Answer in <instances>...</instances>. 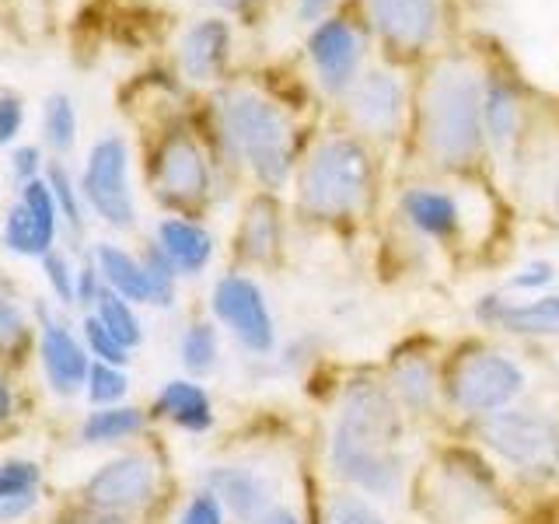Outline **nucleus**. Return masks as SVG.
I'll use <instances>...</instances> for the list:
<instances>
[{
  "label": "nucleus",
  "instance_id": "f257e3e1",
  "mask_svg": "<svg viewBox=\"0 0 559 524\" xmlns=\"http://www.w3.org/2000/svg\"><path fill=\"white\" fill-rule=\"evenodd\" d=\"M332 472L364 497H389L402 483V413L378 381L357 378L340 398L329 437Z\"/></svg>",
  "mask_w": 559,
  "mask_h": 524
},
{
  "label": "nucleus",
  "instance_id": "f03ea898",
  "mask_svg": "<svg viewBox=\"0 0 559 524\" xmlns=\"http://www.w3.org/2000/svg\"><path fill=\"white\" fill-rule=\"evenodd\" d=\"M424 140L441 165L462 168L483 151V84L462 63H441L424 87Z\"/></svg>",
  "mask_w": 559,
  "mask_h": 524
},
{
  "label": "nucleus",
  "instance_id": "7ed1b4c3",
  "mask_svg": "<svg viewBox=\"0 0 559 524\" xmlns=\"http://www.w3.org/2000/svg\"><path fill=\"white\" fill-rule=\"evenodd\" d=\"M221 130L262 186H284L290 171V122L273 102L255 92L221 95Z\"/></svg>",
  "mask_w": 559,
  "mask_h": 524
},
{
  "label": "nucleus",
  "instance_id": "20e7f679",
  "mask_svg": "<svg viewBox=\"0 0 559 524\" xmlns=\"http://www.w3.org/2000/svg\"><path fill=\"white\" fill-rule=\"evenodd\" d=\"M367 189H371V162L367 151L354 140H325L322 147H314L308 165L301 171V210L311 217L336 221L349 217L364 203Z\"/></svg>",
  "mask_w": 559,
  "mask_h": 524
},
{
  "label": "nucleus",
  "instance_id": "39448f33",
  "mask_svg": "<svg viewBox=\"0 0 559 524\" xmlns=\"http://www.w3.org/2000/svg\"><path fill=\"white\" fill-rule=\"evenodd\" d=\"M483 444L528 479H559V419L538 409H514L483 416Z\"/></svg>",
  "mask_w": 559,
  "mask_h": 524
},
{
  "label": "nucleus",
  "instance_id": "423d86ee",
  "mask_svg": "<svg viewBox=\"0 0 559 524\" xmlns=\"http://www.w3.org/2000/svg\"><path fill=\"white\" fill-rule=\"evenodd\" d=\"M524 378L521 364L493 354V349H479V354H468L459 367L451 371V402L468 416H489L507 409L511 402L524 392Z\"/></svg>",
  "mask_w": 559,
  "mask_h": 524
},
{
  "label": "nucleus",
  "instance_id": "0eeeda50",
  "mask_svg": "<svg viewBox=\"0 0 559 524\" xmlns=\"http://www.w3.org/2000/svg\"><path fill=\"white\" fill-rule=\"evenodd\" d=\"M81 192L95 214L112 227H133L136 203L130 189V151L122 136H102L87 154L81 175Z\"/></svg>",
  "mask_w": 559,
  "mask_h": 524
},
{
  "label": "nucleus",
  "instance_id": "6e6552de",
  "mask_svg": "<svg viewBox=\"0 0 559 524\" xmlns=\"http://www.w3.org/2000/svg\"><path fill=\"white\" fill-rule=\"evenodd\" d=\"M214 314L235 332V340L252 354H270L276 346V322L266 294L249 276H224L214 287Z\"/></svg>",
  "mask_w": 559,
  "mask_h": 524
},
{
  "label": "nucleus",
  "instance_id": "1a4fd4ad",
  "mask_svg": "<svg viewBox=\"0 0 559 524\" xmlns=\"http://www.w3.org/2000/svg\"><path fill=\"white\" fill-rule=\"evenodd\" d=\"M157 493V472L144 454H119V458L105 462L92 479L84 483V500L95 511L127 514L136 507L151 503Z\"/></svg>",
  "mask_w": 559,
  "mask_h": 524
},
{
  "label": "nucleus",
  "instance_id": "9d476101",
  "mask_svg": "<svg viewBox=\"0 0 559 524\" xmlns=\"http://www.w3.org/2000/svg\"><path fill=\"white\" fill-rule=\"evenodd\" d=\"M60 210L52 200V189L43 179H32L22 189V200L11 206L4 221V245L14 255H39L46 259L52 252V238H57Z\"/></svg>",
  "mask_w": 559,
  "mask_h": 524
},
{
  "label": "nucleus",
  "instance_id": "9b49d317",
  "mask_svg": "<svg viewBox=\"0 0 559 524\" xmlns=\"http://www.w3.org/2000/svg\"><path fill=\"white\" fill-rule=\"evenodd\" d=\"M360 52H364L360 35L354 32V25L343 22V17H325V22L314 25L308 39V57L329 92H343V87L354 84Z\"/></svg>",
  "mask_w": 559,
  "mask_h": 524
},
{
  "label": "nucleus",
  "instance_id": "f8f14e48",
  "mask_svg": "<svg viewBox=\"0 0 559 524\" xmlns=\"http://www.w3.org/2000/svg\"><path fill=\"white\" fill-rule=\"evenodd\" d=\"M374 28L399 49H424L441 25V0H367Z\"/></svg>",
  "mask_w": 559,
  "mask_h": 524
},
{
  "label": "nucleus",
  "instance_id": "ddd939ff",
  "mask_svg": "<svg viewBox=\"0 0 559 524\" xmlns=\"http://www.w3.org/2000/svg\"><path fill=\"white\" fill-rule=\"evenodd\" d=\"M39 357H43V371L49 378V389L57 395H74L87 384L92 357H87V349L74 340V332L60 319H49V314H43Z\"/></svg>",
  "mask_w": 559,
  "mask_h": 524
},
{
  "label": "nucleus",
  "instance_id": "4468645a",
  "mask_svg": "<svg viewBox=\"0 0 559 524\" xmlns=\"http://www.w3.org/2000/svg\"><path fill=\"white\" fill-rule=\"evenodd\" d=\"M157 189L171 203H200L206 196L210 168L189 136H171L157 154Z\"/></svg>",
  "mask_w": 559,
  "mask_h": 524
},
{
  "label": "nucleus",
  "instance_id": "2eb2a0df",
  "mask_svg": "<svg viewBox=\"0 0 559 524\" xmlns=\"http://www.w3.org/2000/svg\"><path fill=\"white\" fill-rule=\"evenodd\" d=\"M349 112L364 130L389 136L402 116V87L389 70H367L349 87Z\"/></svg>",
  "mask_w": 559,
  "mask_h": 524
},
{
  "label": "nucleus",
  "instance_id": "dca6fc26",
  "mask_svg": "<svg viewBox=\"0 0 559 524\" xmlns=\"http://www.w3.org/2000/svg\"><path fill=\"white\" fill-rule=\"evenodd\" d=\"M206 489L221 500L224 511H231L241 521H252L262 511H270L273 486L266 476L245 465H217L206 472Z\"/></svg>",
  "mask_w": 559,
  "mask_h": 524
},
{
  "label": "nucleus",
  "instance_id": "f3484780",
  "mask_svg": "<svg viewBox=\"0 0 559 524\" xmlns=\"http://www.w3.org/2000/svg\"><path fill=\"white\" fill-rule=\"evenodd\" d=\"M227 52H231V28L221 17H206L186 32L182 70L192 81H210L227 63Z\"/></svg>",
  "mask_w": 559,
  "mask_h": 524
},
{
  "label": "nucleus",
  "instance_id": "a211bd4d",
  "mask_svg": "<svg viewBox=\"0 0 559 524\" xmlns=\"http://www.w3.org/2000/svg\"><path fill=\"white\" fill-rule=\"evenodd\" d=\"M157 245H162V252L175 262L179 273H200L214 255V238L200 224L182 217H165L157 224Z\"/></svg>",
  "mask_w": 559,
  "mask_h": 524
},
{
  "label": "nucleus",
  "instance_id": "6ab92c4d",
  "mask_svg": "<svg viewBox=\"0 0 559 524\" xmlns=\"http://www.w3.org/2000/svg\"><path fill=\"white\" fill-rule=\"evenodd\" d=\"M402 214L427 238H451L459 231V203L437 189H409L402 196Z\"/></svg>",
  "mask_w": 559,
  "mask_h": 524
},
{
  "label": "nucleus",
  "instance_id": "aec40b11",
  "mask_svg": "<svg viewBox=\"0 0 559 524\" xmlns=\"http://www.w3.org/2000/svg\"><path fill=\"white\" fill-rule=\"evenodd\" d=\"M95 266L105 279V287L112 294L127 297V301H151V276H147V266L140 259H133L130 252L116 249V245H98L95 249Z\"/></svg>",
  "mask_w": 559,
  "mask_h": 524
},
{
  "label": "nucleus",
  "instance_id": "412c9836",
  "mask_svg": "<svg viewBox=\"0 0 559 524\" xmlns=\"http://www.w3.org/2000/svg\"><path fill=\"white\" fill-rule=\"evenodd\" d=\"M157 413L192 433H203L214 427V406H210V395L197 381H168L165 389L157 392Z\"/></svg>",
  "mask_w": 559,
  "mask_h": 524
},
{
  "label": "nucleus",
  "instance_id": "4be33fe9",
  "mask_svg": "<svg viewBox=\"0 0 559 524\" xmlns=\"http://www.w3.org/2000/svg\"><path fill=\"white\" fill-rule=\"evenodd\" d=\"M497 325L518 332V336H559V294H546L524 305L503 301Z\"/></svg>",
  "mask_w": 559,
  "mask_h": 524
},
{
  "label": "nucleus",
  "instance_id": "5701e85b",
  "mask_svg": "<svg viewBox=\"0 0 559 524\" xmlns=\"http://www.w3.org/2000/svg\"><path fill=\"white\" fill-rule=\"evenodd\" d=\"M395 395L413 413H430L437 398L433 364L427 357H402L395 364Z\"/></svg>",
  "mask_w": 559,
  "mask_h": 524
},
{
  "label": "nucleus",
  "instance_id": "b1692460",
  "mask_svg": "<svg viewBox=\"0 0 559 524\" xmlns=\"http://www.w3.org/2000/svg\"><path fill=\"white\" fill-rule=\"evenodd\" d=\"M483 130L497 147H507L518 133V98L500 81L483 87Z\"/></svg>",
  "mask_w": 559,
  "mask_h": 524
},
{
  "label": "nucleus",
  "instance_id": "393cba45",
  "mask_svg": "<svg viewBox=\"0 0 559 524\" xmlns=\"http://www.w3.org/2000/svg\"><path fill=\"white\" fill-rule=\"evenodd\" d=\"M140 427H144V413L133 406H109V409H95L84 419L81 437L87 444H112L122 441V437H133Z\"/></svg>",
  "mask_w": 559,
  "mask_h": 524
},
{
  "label": "nucleus",
  "instance_id": "a878e982",
  "mask_svg": "<svg viewBox=\"0 0 559 524\" xmlns=\"http://www.w3.org/2000/svg\"><path fill=\"white\" fill-rule=\"evenodd\" d=\"M241 245H245V255L249 259H270L280 245V221H276V210L270 200H259L249 206V217H245L241 227Z\"/></svg>",
  "mask_w": 559,
  "mask_h": 524
},
{
  "label": "nucleus",
  "instance_id": "bb28decb",
  "mask_svg": "<svg viewBox=\"0 0 559 524\" xmlns=\"http://www.w3.org/2000/svg\"><path fill=\"white\" fill-rule=\"evenodd\" d=\"M95 319L112 332V336L127 346V349H133L140 340H144V329H140V319H136V311H133V305L127 301V297H119V294H112L109 287L102 290V297H98V305H95Z\"/></svg>",
  "mask_w": 559,
  "mask_h": 524
},
{
  "label": "nucleus",
  "instance_id": "cd10ccee",
  "mask_svg": "<svg viewBox=\"0 0 559 524\" xmlns=\"http://www.w3.org/2000/svg\"><path fill=\"white\" fill-rule=\"evenodd\" d=\"M43 136L52 151H70L78 140V109L67 95H49L43 109Z\"/></svg>",
  "mask_w": 559,
  "mask_h": 524
},
{
  "label": "nucleus",
  "instance_id": "c85d7f7f",
  "mask_svg": "<svg viewBox=\"0 0 559 524\" xmlns=\"http://www.w3.org/2000/svg\"><path fill=\"white\" fill-rule=\"evenodd\" d=\"M217 357H221L217 329L210 322H192L182 336V364L192 374H210L217 367Z\"/></svg>",
  "mask_w": 559,
  "mask_h": 524
},
{
  "label": "nucleus",
  "instance_id": "c756f323",
  "mask_svg": "<svg viewBox=\"0 0 559 524\" xmlns=\"http://www.w3.org/2000/svg\"><path fill=\"white\" fill-rule=\"evenodd\" d=\"M43 483V472L35 462H4L0 465V503L17 497H35V489Z\"/></svg>",
  "mask_w": 559,
  "mask_h": 524
},
{
  "label": "nucleus",
  "instance_id": "7c9ffc66",
  "mask_svg": "<svg viewBox=\"0 0 559 524\" xmlns=\"http://www.w3.org/2000/svg\"><path fill=\"white\" fill-rule=\"evenodd\" d=\"M325 524H389L384 521L371 500H364L357 493H336L325 507Z\"/></svg>",
  "mask_w": 559,
  "mask_h": 524
},
{
  "label": "nucleus",
  "instance_id": "2f4dec72",
  "mask_svg": "<svg viewBox=\"0 0 559 524\" xmlns=\"http://www.w3.org/2000/svg\"><path fill=\"white\" fill-rule=\"evenodd\" d=\"M49 189H52V200H57V210H60V217L70 224V231H81L84 227V217H81V196H78V186L74 179L67 175L63 165H52L49 168Z\"/></svg>",
  "mask_w": 559,
  "mask_h": 524
},
{
  "label": "nucleus",
  "instance_id": "473e14b6",
  "mask_svg": "<svg viewBox=\"0 0 559 524\" xmlns=\"http://www.w3.org/2000/svg\"><path fill=\"white\" fill-rule=\"evenodd\" d=\"M122 395H127V374L112 364H92V374H87V398L116 406Z\"/></svg>",
  "mask_w": 559,
  "mask_h": 524
},
{
  "label": "nucleus",
  "instance_id": "72a5a7b5",
  "mask_svg": "<svg viewBox=\"0 0 559 524\" xmlns=\"http://www.w3.org/2000/svg\"><path fill=\"white\" fill-rule=\"evenodd\" d=\"M84 340H87V349H92V357H98L102 364H112V367L130 364V349L122 346L112 332L95 319V314L84 322Z\"/></svg>",
  "mask_w": 559,
  "mask_h": 524
},
{
  "label": "nucleus",
  "instance_id": "f704fd0d",
  "mask_svg": "<svg viewBox=\"0 0 559 524\" xmlns=\"http://www.w3.org/2000/svg\"><path fill=\"white\" fill-rule=\"evenodd\" d=\"M147 266V276H151V305H162L168 308L171 297H175V262L162 252V245H154V249L147 252L144 259Z\"/></svg>",
  "mask_w": 559,
  "mask_h": 524
},
{
  "label": "nucleus",
  "instance_id": "c9c22d12",
  "mask_svg": "<svg viewBox=\"0 0 559 524\" xmlns=\"http://www.w3.org/2000/svg\"><path fill=\"white\" fill-rule=\"evenodd\" d=\"M25 314L17 308L8 294H0V349H14L17 343L25 340Z\"/></svg>",
  "mask_w": 559,
  "mask_h": 524
},
{
  "label": "nucleus",
  "instance_id": "e433bc0d",
  "mask_svg": "<svg viewBox=\"0 0 559 524\" xmlns=\"http://www.w3.org/2000/svg\"><path fill=\"white\" fill-rule=\"evenodd\" d=\"M43 262H46V276H49V284H52V290H57L60 301H78V276L70 273L67 259L60 252H49Z\"/></svg>",
  "mask_w": 559,
  "mask_h": 524
},
{
  "label": "nucleus",
  "instance_id": "4c0bfd02",
  "mask_svg": "<svg viewBox=\"0 0 559 524\" xmlns=\"http://www.w3.org/2000/svg\"><path fill=\"white\" fill-rule=\"evenodd\" d=\"M179 524H224V507L214 493H210V489H203V493H197L189 500Z\"/></svg>",
  "mask_w": 559,
  "mask_h": 524
},
{
  "label": "nucleus",
  "instance_id": "58836bf2",
  "mask_svg": "<svg viewBox=\"0 0 559 524\" xmlns=\"http://www.w3.org/2000/svg\"><path fill=\"white\" fill-rule=\"evenodd\" d=\"M22 122H25L22 102L14 95H0V147L11 144V140L22 133Z\"/></svg>",
  "mask_w": 559,
  "mask_h": 524
},
{
  "label": "nucleus",
  "instance_id": "ea45409f",
  "mask_svg": "<svg viewBox=\"0 0 559 524\" xmlns=\"http://www.w3.org/2000/svg\"><path fill=\"white\" fill-rule=\"evenodd\" d=\"M552 266L549 262H532V266H524L514 279H511V287L514 290H542V287H549L552 284Z\"/></svg>",
  "mask_w": 559,
  "mask_h": 524
},
{
  "label": "nucleus",
  "instance_id": "a19ab883",
  "mask_svg": "<svg viewBox=\"0 0 559 524\" xmlns=\"http://www.w3.org/2000/svg\"><path fill=\"white\" fill-rule=\"evenodd\" d=\"M98 266H84L78 273V301L81 305H98V297H102V287H98Z\"/></svg>",
  "mask_w": 559,
  "mask_h": 524
},
{
  "label": "nucleus",
  "instance_id": "79ce46f5",
  "mask_svg": "<svg viewBox=\"0 0 559 524\" xmlns=\"http://www.w3.org/2000/svg\"><path fill=\"white\" fill-rule=\"evenodd\" d=\"M35 171H39V151L35 147H22V151H14V175L22 182H32L35 179Z\"/></svg>",
  "mask_w": 559,
  "mask_h": 524
},
{
  "label": "nucleus",
  "instance_id": "37998d69",
  "mask_svg": "<svg viewBox=\"0 0 559 524\" xmlns=\"http://www.w3.org/2000/svg\"><path fill=\"white\" fill-rule=\"evenodd\" d=\"M245 524H301V517H297L294 511H287V507H270V511H262L259 517L245 521Z\"/></svg>",
  "mask_w": 559,
  "mask_h": 524
},
{
  "label": "nucleus",
  "instance_id": "c03bdc74",
  "mask_svg": "<svg viewBox=\"0 0 559 524\" xmlns=\"http://www.w3.org/2000/svg\"><path fill=\"white\" fill-rule=\"evenodd\" d=\"M67 524H127L119 514H109V511H95V507H87V511L74 514Z\"/></svg>",
  "mask_w": 559,
  "mask_h": 524
},
{
  "label": "nucleus",
  "instance_id": "a18cd8bd",
  "mask_svg": "<svg viewBox=\"0 0 559 524\" xmlns=\"http://www.w3.org/2000/svg\"><path fill=\"white\" fill-rule=\"evenodd\" d=\"M35 507V497H17V500H8L0 503V521H11V517H22L25 511Z\"/></svg>",
  "mask_w": 559,
  "mask_h": 524
},
{
  "label": "nucleus",
  "instance_id": "49530a36",
  "mask_svg": "<svg viewBox=\"0 0 559 524\" xmlns=\"http://www.w3.org/2000/svg\"><path fill=\"white\" fill-rule=\"evenodd\" d=\"M14 413V395H11V384L0 374V424H8V416Z\"/></svg>",
  "mask_w": 559,
  "mask_h": 524
},
{
  "label": "nucleus",
  "instance_id": "de8ad7c7",
  "mask_svg": "<svg viewBox=\"0 0 559 524\" xmlns=\"http://www.w3.org/2000/svg\"><path fill=\"white\" fill-rule=\"evenodd\" d=\"M329 4H332V0H301V4H297V11H301L305 22H314V17H322V11Z\"/></svg>",
  "mask_w": 559,
  "mask_h": 524
},
{
  "label": "nucleus",
  "instance_id": "09e8293b",
  "mask_svg": "<svg viewBox=\"0 0 559 524\" xmlns=\"http://www.w3.org/2000/svg\"><path fill=\"white\" fill-rule=\"evenodd\" d=\"M214 4H217V8H231V11H235V8L252 4V0H214Z\"/></svg>",
  "mask_w": 559,
  "mask_h": 524
},
{
  "label": "nucleus",
  "instance_id": "8fccbe9b",
  "mask_svg": "<svg viewBox=\"0 0 559 524\" xmlns=\"http://www.w3.org/2000/svg\"><path fill=\"white\" fill-rule=\"evenodd\" d=\"M556 210H559V179H556Z\"/></svg>",
  "mask_w": 559,
  "mask_h": 524
}]
</instances>
